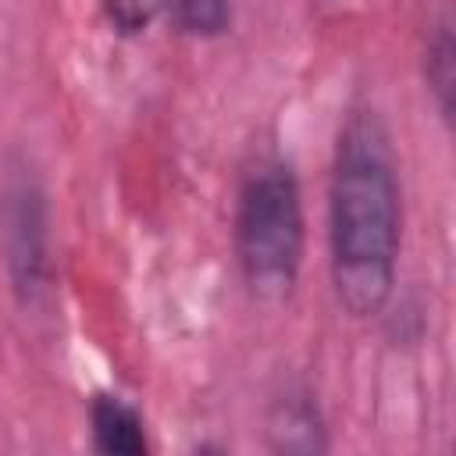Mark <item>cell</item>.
Segmentation results:
<instances>
[{
  "mask_svg": "<svg viewBox=\"0 0 456 456\" xmlns=\"http://www.w3.org/2000/svg\"><path fill=\"white\" fill-rule=\"evenodd\" d=\"M403 178L392 132L374 103L342 114L328 178V271L338 306L353 321L378 317L399 278Z\"/></svg>",
  "mask_w": 456,
  "mask_h": 456,
  "instance_id": "6da1fadb",
  "label": "cell"
},
{
  "mask_svg": "<svg viewBox=\"0 0 456 456\" xmlns=\"http://www.w3.org/2000/svg\"><path fill=\"white\" fill-rule=\"evenodd\" d=\"M232 246L249 299L281 306L296 292L306 256V210L299 175L281 153H260L242 171Z\"/></svg>",
  "mask_w": 456,
  "mask_h": 456,
  "instance_id": "7a4b0ae2",
  "label": "cell"
},
{
  "mask_svg": "<svg viewBox=\"0 0 456 456\" xmlns=\"http://www.w3.org/2000/svg\"><path fill=\"white\" fill-rule=\"evenodd\" d=\"M0 260L18 306H43L53 289L50 196L43 175L21 153H11L0 171Z\"/></svg>",
  "mask_w": 456,
  "mask_h": 456,
  "instance_id": "3957f363",
  "label": "cell"
},
{
  "mask_svg": "<svg viewBox=\"0 0 456 456\" xmlns=\"http://www.w3.org/2000/svg\"><path fill=\"white\" fill-rule=\"evenodd\" d=\"M267 445L274 452H303V456H314V452H328V424H324V413L317 406V395L292 381L285 385L271 406H267Z\"/></svg>",
  "mask_w": 456,
  "mask_h": 456,
  "instance_id": "277c9868",
  "label": "cell"
},
{
  "mask_svg": "<svg viewBox=\"0 0 456 456\" xmlns=\"http://www.w3.org/2000/svg\"><path fill=\"white\" fill-rule=\"evenodd\" d=\"M89 442L103 456H150L153 438L142 410L110 388L93 392L89 399Z\"/></svg>",
  "mask_w": 456,
  "mask_h": 456,
  "instance_id": "5b68a950",
  "label": "cell"
},
{
  "mask_svg": "<svg viewBox=\"0 0 456 456\" xmlns=\"http://www.w3.org/2000/svg\"><path fill=\"white\" fill-rule=\"evenodd\" d=\"M424 89L435 100V110L445 125H452V107H456V39H452V18L442 11L424 39Z\"/></svg>",
  "mask_w": 456,
  "mask_h": 456,
  "instance_id": "8992f818",
  "label": "cell"
},
{
  "mask_svg": "<svg viewBox=\"0 0 456 456\" xmlns=\"http://www.w3.org/2000/svg\"><path fill=\"white\" fill-rule=\"evenodd\" d=\"M164 18L185 39H217L232 28L235 0H167Z\"/></svg>",
  "mask_w": 456,
  "mask_h": 456,
  "instance_id": "52a82bcc",
  "label": "cell"
},
{
  "mask_svg": "<svg viewBox=\"0 0 456 456\" xmlns=\"http://www.w3.org/2000/svg\"><path fill=\"white\" fill-rule=\"evenodd\" d=\"M164 7H167V0H100L107 25L125 39L146 36L150 25L157 18H164Z\"/></svg>",
  "mask_w": 456,
  "mask_h": 456,
  "instance_id": "ba28073f",
  "label": "cell"
}]
</instances>
